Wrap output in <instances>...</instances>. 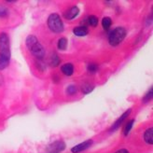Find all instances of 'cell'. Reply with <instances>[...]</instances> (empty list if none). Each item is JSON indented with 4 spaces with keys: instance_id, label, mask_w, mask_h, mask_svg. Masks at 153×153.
I'll return each instance as SVG.
<instances>
[{
    "instance_id": "obj_1",
    "label": "cell",
    "mask_w": 153,
    "mask_h": 153,
    "mask_svg": "<svg viewBox=\"0 0 153 153\" xmlns=\"http://www.w3.org/2000/svg\"><path fill=\"white\" fill-rule=\"evenodd\" d=\"M48 26L54 33H62L64 31L63 21L57 13H52L49 16Z\"/></svg>"
},
{
    "instance_id": "obj_2",
    "label": "cell",
    "mask_w": 153,
    "mask_h": 153,
    "mask_svg": "<svg viewBox=\"0 0 153 153\" xmlns=\"http://www.w3.org/2000/svg\"><path fill=\"white\" fill-rule=\"evenodd\" d=\"M126 36V30L123 27H117L110 33L108 36L109 44L111 46H118L120 44Z\"/></svg>"
},
{
    "instance_id": "obj_3",
    "label": "cell",
    "mask_w": 153,
    "mask_h": 153,
    "mask_svg": "<svg viewBox=\"0 0 153 153\" xmlns=\"http://www.w3.org/2000/svg\"><path fill=\"white\" fill-rule=\"evenodd\" d=\"M0 54L10 56V38L6 33L0 34Z\"/></svg>"
},
{
    "instance_id": "obj_4",
    "label": "cell",
    "mask_w": 153,
    "mask_h": 153,
    "mask_svg": "<svg viewBox=\"0 0 153 153\" xmlns=\"http://www.w3.org/2000/svg\"><path fill=\"white\" fill-rule=\"evenodd\" d=\"M65 142L62 140H58V141H55L50 145L48 148V151L50 153H59L61 151H63L65 149Z\"/></svg>"
},
{
    "instance_id": "obj_5",
    "label": "cell",
    "mask_w": 153,
    "mask_h": 153,
    "mask_svg": "<svg viewBox=\"0 0 153 153\" xmlns=\"http://www.w3.org/2000/svg\"><path fill=\"white\" fill-rule=\"evenodd\" d=\"M29 50L31 51L32 54L34 56H36L37 59H42L45 56V50L43 48V46L39 42L36 43L33 47L31 49H29Z\"/></svg>"
},
{
    "instance_id": "obj_6",
    "label": "cell",
    "mask_w": 153,
    "mask_h": 153,
    "mask_svg": "<svg viewBox=\"0 0 153 153\" xmlns=\"http://www.w3.org/2000/svg\"><path fill=\"white\" fill-rule=\"evenodd\" d=\"M93 143H94V141L91 139V140H86V141H84V142H82V143H80L79 145H76V146L73 147L71 149V151H72V153H79L81 151H84V150H86L87 149H89L91 145H93Z\"/></svg>"
},
{
    "instance_id": "obj_7",
    "label": "cell",
    "mask_w": 153,
    "mask_h": 153,
    "mask_svg": "<svg viewBox=\"0 0 153 153\" xmlns=\"http://www.w3.org/2000/svg\"><path fill=\"white\" fill-rule=\"evenodd\" d=\"M131 111H132L131 109H128L126 112H124L123 114H122L121 116H120L116 121H115V123L112 125V127H111V129H110V131H111V132H114L115 130H117V129L122 124V122H123V121L125 120V119L129 116V114L131 113Z\"/></svg>"
},
{
    "instance_id": "obj_8",
    "label": "cell",
    "mask_w": 153,
    "mask_h": 153,
    "mask_svg": "<svg viewBox=\"0 0 153 153\" xmlns=\"http://www.w3.org/2000/svg\"><path fill=\"white\" fill-rule=\"evenodd\" d=\"M79 13V9L76 6H74L72 7H70L69 10H66L65 13V18L67 20H72L74 18H76Z\"/></svg>"
},
{
    "instance_id": "obj_9",
    "label": "cell",
    "mask_w": 153,
    "mask_h": 153,
    "mask_svg": "<svg viewBox=\"0 0 153 153\" xmlns=\"http://www.w3.org/2000/svg\"><path fill=\"white\" fill-rule=\"evenodd\" d=\"M73 33L76 36H84L89 33V30L86 26H79L74 28Z\"/></svg>"
},
{
    "instance_id": "obj_10",
    "label": "cell",
    "mask_w": 153,
    "mask_h": 153,
    "mask_svg": "<svg viewBox=\"0 0 153 153\" xmlns=\"http://www.w3.org/2000/svg\"><path fill=\"white\" fill-rule=\"evenodd\" d=\"M61 70H62V72L65 76H72L74 73V65L70 63L65 64L64 65H62V67H61Z\"/></svg>"
},
{
    "instance_id": "obj_11",
    "label": "cell",
    "mask_w": 153,
    "mask_h": 153,
    "mask_svg": "<svg viewBox=\"0 0 153 153\" xmlns=\"http://www.w3.org/2000/svg\"><path fill=\"white\" fill-rule=\"evenodd\" d=\"M10 60V56L0 54V70L5 69V68L9 65Z\"/></svg>"
},
{
    "instance_id": "obj_12",
    "label": "cell",
    "mask_w": 153,
    "mask_h": 153,
    "mask_svg": "<svg viewBox=\"0 0 153 153\" xmlns=\"http://www.w3.org/2000/svg\"><path fill=\"white\" fill-rule=\"evenodd\" d=\"M144 140L146 141V143L152 145L153 144V129L149 128L148 129L144 134Z\"/></svg>"
},
{
    "instance_id": "obj_13",
    "label": "cell",
    "mask_w": 153,
    "mask_h": 153,
    "mask_svg": "<svg viewBox=\"0 0 153 153\" xmlns=\"http://www.w3.org/2000/svg\"><path fill=\"white\" fill-rule=\"evenodd\" d=\"M38 42V40H37V38L35 36H28L27 37H26V40H25V44H26V46H27V48L28 49H31L33 46L36 44V43H37Z\"/></svg>"
},
{
    "instance_id": "obj_14",
    "label": "cell",
    "mask_w": 153,
    "mask_h": 153,
    "mask_svg": "<svg viewBox=\"0 0 153 153\" xmlns=\"http://www.w3.org/2000/svg\"><path fill=\"white\" fill-rule=\"evenodd\" d=\"M66 46H67V39L65 37H61L58 40V44H57L58 49L61 51H65L66 49Z\"/></svg>"
},
{
    "instance_id": "obj_15",
    "label": "cell",
    "mask_w": 153,
    "mask_h": 153,
    "mask_svg": "<svg viewBox=\"0 0 153 153\" xmlns=\"http://www.w3.org/2000/svg\"><path fill=\"white\" fill-rule=\"evenodd\" d=\"M87 22H88V25H90L91 26L95 27L98 25V18L94 15H91L87 18Z\"/></svg>"
},
{
    "instance_id": "obj_16",
    "label": "cell",
    "mask_w": 153,
    "mask_h": 153,
    "mask_svg": "<svg viewBox=\"0 0 153 153\" xmlns=\"http://www.w3.org/2000/svg\"><path fill=\"white\" fill-rule=\"evenodd\" d=\"M60 62H61V60H60L59 56L56 54V53H53V54L51 55V65L55 67V66L59 65Z\"/></svg>"
},
{
    "instance_id": "obj_17",
    "label": "cell",
    "mask_w": 153,
    "mask_h": 153,
    "mask_svg": "<svg viewBox=\"0 0 153 153\" xmlns=\"http://www.w3.org/2000/svg\"><path fill=\"white\" fill-rule=\"evenodd\" d=\"M111 25H112V21H111V19L109 17H105L103 19V21H102V25H103L104 29L108 30L111 26Z\"/></svg>"
},
{
    "instance_id": "obj_18",
    "label": "cell",
    "mask_w": 153,
    "mask_h": 153,
    "mask_svg": "<svg viewBox=\"0 0 153 153\" xmlns=\"http://www.w3.org/2000/svg\"><path fill=\"white\" fill-rule=\"evenodd\" d=\"M134 123V120H131L130 121L127 122L126 127H125V130H124V135H128L129 133L131 132V130H132V128H133Z\"/></svg>"
},
{
    "instance_id": "obj_19",
    "label": "cell",
    "mask_w": 153,
    "mask_h": 153,
    "mask_svg": "<svg viewBox=\"0 0 153 153\" xmlns=\"http://www.w3.org/2000/svg\"><path fill=\"white\" fill-rule=\"evenodd\" d=\"M93 90H94V86L91 85L89 83H86L85 85H83V87H82V91H83V94H90Z\"/></svg>"
},
{
    "instance_id": "obj_20",
    "label": "cell",
    "mask_w": 153,
    "mask_h": 153,
    "mask_svg": "<svg viewBox=\"0 0 153 153\" xmlns=\"http://www.w3.org/2000/svg\"><path fill=\"white\" fill-rule=\"evenodd\" d=\"M76 91H78V88H76V85H69L66 89V93L69 95H73L76 94Z\"/></svg>"
},
{
    "instance_id": "obj_21",
    "label": "cell",
    "mask_w": 153,
    "mask_h": 153,
    "mask_svg": "<svg viewBox=\"0 0 153 153\" xmlns=\"http://www.w3.org/2000/svg\"><path fill=\"white\" fill-rule=\"evenodd\" d=\"M87 69L91 73H95L98 70V65L96 64H94V63L93 64H89L88 66H87Z\"/></svg>"
},
{
    "instance_id": "obj_22",
    "label": "cell",
    "mask_w": 153,
    "mask_h": 153,
    "mask_svg": "<svg viewBox=\"0 0 153 153\" xmlns=\"http://www.w3.org/2000/svg\"><path fill=\"white\" fill-rule=\"evenodd\" d=\"M152 95H153V94H152V87L150 88V90L148 91V94H146V96L144 97V99H143V102L144 103H148V102H149L151 99H152Z\"/></svg>"
},
{
    "instance_id": "obj_23",
    "label": "cell",
    "mask_w": 153,
    "mask_h": 153,
    "mask_svg": "<svg viewBox=\"0 0 153 153\" xmlns=\"http://www.w3.org/2000/svg\"><path fill=\"white\" fill-rule=\"evenodd\" d=\"M7 14H9V10L6 7H0V17H6Z\"/></svg>"
},
{
    "instance_id": "obj_24",
    "label": "cell",
    "mask_w": 153,
    "mask_h": 153,
    "mask_svg": "<svg viewBox=\"0 0 153 153\" xmlns=\"http://www.w3.org/2000/svg\"><path fill=\"white\" fill-rule=\"evenodd\" d=\"M115 153H129V151L127 149H120V150H118L117 152H115Z\"/></svg>"
}]
</instances>
